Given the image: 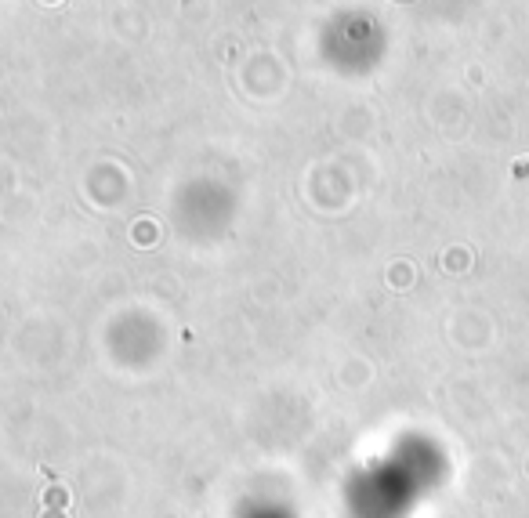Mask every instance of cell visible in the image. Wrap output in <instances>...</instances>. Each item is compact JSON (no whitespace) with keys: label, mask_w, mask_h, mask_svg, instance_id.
<instances>
[{"label":"cell","mask_w":529,"mask_h":518,"mask_svg":"<svg viewBox=\"0 0 529 518\" xmlns=\"http://www.w3.org/2000/svg\"><path fill=\"white\" fill-rule=\"evenodd\" d=\"M44 500H48V504H51V507H62V504H66V500H69V496H66V493H62V489H48V496H44Z\"/></svg>","instance_id":"obj_1"}]
</instances>
